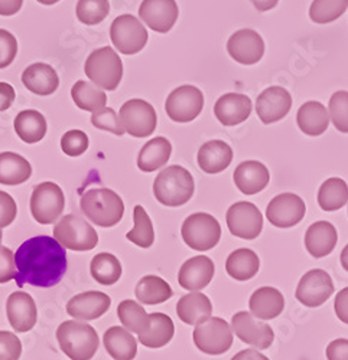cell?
<instances>
[{"instance_id": "obj_1", "label": "cell", "mask_w": 348, "mask_h": 360, "mask_svg": "<svg viewBox=\"0 0 348 360\" xmlns=\"http://www.w3.org/2000/svg\"><path fill=\"white\" fill-rule=\"evenodd\" d=\"M16 284L49 288L60 284L67 273V252L55 238L39 235L29 238L15 254Z\"/></svg>"}, {"instance_id": "obj_2", "label": "cell", "mask_w": 348, "mask_h": 360, "mask_svg": "<svg viewBox=\"0 0 348 360\" xmlns=\"http://www.w3.org/2000/svg\"><path fill=\"white\" fill-rule=\"evenodd\" d=\"M56 340L71 360H92L100 346L96 328L77 320L61 323L56 328Z\"/></svg>"}, {"instance_id": "obj_3", "label": "cell", "mask_w": 348, "mask_h": 360, "mask_svg": "<svg viewBox=\"0 0 348 360\" xmlns=\"http://www.w3.org/2000/svg\"><path fill=\"white\" fill-rule=\"evenodd\" d=\"M195 191L192 174L182 166L163 169L154 182V195L159 203L169 207H178L191 200Z\"/></svg>"}, {"instance_id": "obj_4", "label": "cell", "mask_w": 348, "mask_h": 360, "mask_svg": "<svg viewBox=\"0 0 348 360\" xmlns=\"http://www.w3.org/2000/svg\"><path fill=\"white\" fill-rule=\"evenodd\" d=\"M82 214L94 225L111 228L118 225L125 214L122 198L111 189L99 188L87 191L80 200Z\"/></svg>"}, {"instance_id": "obj_5", "label": "cell", "mask_w": 348, "mask_h": 360, "mask_svg": "<svg viewBox=\"0 0 348 360\" xmlns=\"http://www.w3.org/2000/svg\"><path fill=\"white\" fill-rule=\"evenodd\" d=\"M84 71L94 85L106 91H114L123 77V63L111 46H103L89 55Z\"/></svg>"}, {"instance_id": "obj_6", "label": "cell", "mask_w": 348, "mask_h": 360, "mask_svg": "<svg viewBox=\"0 0 348 360\" xmlns=\"http://www.w3.org/2000/svg\"><path fill=\"white\" fill-rule=\"evenodd\" d=\"M54 238L67 250L85 252L92 251L99 244L96 229L78 215H66L54 226Z\"/></svg>"}, {"instance_id": "obj_7", "label": "cell", "mask_w": 348, "mask_h": 360, "mask_svg": "<svg viewBox=\"0 0 348 360\" xmlns=\"http://www.w3.org/2000/svg\"><path fill=\"white\" fill-rule=\"evenodd\" d=\"M184 243L195 251H209L218 245L221 239V225L210 214L198 212L189 215L181 228Z\"/></svg>"}, {"instance_id": "obj_8", "label": "cell", "mask_w": 348, "mask_h": 360, "mask_svg": "<svg viewBox=\"0 0 348 360\" xmlns=\"http://www.w3.org/2000/svg\"><path fill=\"white\" fill-rule=\"evenodd\" d=\"M192 338L198 350L211 356L228 352L235 340L233 328L220 317H210L207 321L195 326Z\"/></svg>"}, {"instance_id": "obj_9", "label": "cell", "mask_w": 348, "mask_h": 360, "mask_svg": "<svg viewBox=\"0 0 348 360\" xmlns=\"http://www.w3.org/2000/svg\"><path fill=\"white\" fill-rule=\"evenodd\" d=\"M148 31L133 15L116 18L110 27V39L120 53L135 55L148 44Z\"/></svg>"}, {"instance_id": "obj_10", "label": "cell", "mask_w": 348, "mask_h": 360, "mask_svg": "<svg viewBox=\"0 0 348 360\" xmlns=\"http://www.w3.org/2000/svg\"><path fill=\"white\" fill-rule=\"evenodd\" d=\"M66 207L63 189L54 182H44L35 186L31 196V212L41 225H51L60 219Z\"/></svg>"}, {"instance_id": "obj_11", "label": "cell", "mask_w": 348, "mask_h": 360, "mask_svg": "<svg viewBox=\"0 0 348 360\" xmlns=\"http://www.w3.org/2000/svg\"><path fill=\"white\" fill-rule=\"evenodd\" d=\"M204 108V96L194 85H182L173 89L165 103L168 117L175 123H189Z\"/></svg>"}, {"instance_id": "obj_12", "label": "cell", "mask_w": 348, "mask_h": 360, "mask_svg": "<svg viewBox=\"0 0 348 360\" xmlns=\"http://www.w3.org/2000/svg\"><path fill=\"white\" fill-rule=\"evenodd\" d=\"M119 118L126 133L137 139L149 137L158 124L156 111L152 104L139 98L126 101L120 108Z\"/></svg>"}, {"instance_id": "obj_13", "label": "cell", "mask_w": 348, "mask_h": 360, "mask_svg": "<svg viewBox=\"0 0 348 360\" xmlns=\"http://www.w3.org/2000/svg\"><path fill=\"white\" fill-rule=\"evenodd\" d=\"M230 232L242 239H256L263 229V217L251 202H237L231 205L225 215Z\"/></svg>"}, {"instance_id": "obj_14", "label": "cell", "mask_w": 348, "mask_h": 360, "mask_svg": "<svg viewBox=\"0 0 348 360\" xmlns=\"http://www.w3.org/2000/svg\"><path fill=\"white\" fill-rule=\"evenodd\" d=\"M231 328L243 343L259 350L269 349L275 340L273 328L249 311L236 313L231 320Z\"/></svg>"}, {"instance_id": "obj_15", "label": "cell", "mask_w": 348, "mask_h": 360, "mask_svg": "<svg viewBox=\"0 0 348 360\" xmlns=\"http://www.w3.org/2000/svg\"><path fill=\"white\" fill-rule=\"evenodd\" d=\"M334 292L331 276L324 269H311L299 280L295 297L306 307H320Z\"/></svg>"}, {"instance_id": "obj_16", "label": "cell", "mask_w": 348, "mask_h": 360, "mask_svg": "<svg viewBox=\"0 0 348 360\" xmlns=\"http://www.w3.org/2000/svg\"><path fill=\"white\" fill-rule=\"evenodd\" d=\"M306 206L302 198L295 193H280L275 196L266 209L268 221L276 228H292L302 222Z\"/></svg>"}, {"instance_id": "obj_17", "label": "cell", "mask_w": 348, "mask_h": 360, "mask_svg": "<svg viewBox=\"0 0 348 360\" xmlns=\"http://www.w3.org/2000/svg\"><path fill=\"white\" fill-rule=\"evenodd\" d=\"M228 55L242 65H254L265 55V41L253 29H240L227 42Z\"/></svg>"}, {"instance_id": "obj_18", "label": "cell", "mask_w": 348, "mask_h": 360, "mask_svg": "<svg viewBox=\"0 0 348 360\" xmlns=\"http://www.w3.org/2000/svg\"><path fill=\"white\" fill-rule=\"evenodd\" d=\"M175 0H143L139 8L140 20L158 34H166L178 20Z\"/></svg>"}, {"instance_id": "obj_19", "label": "cell", "mask_w": 348, "mask_h": 360, "mask_svg": "<svg viewBox=\"0 0 348 360\" xmlns=\"http://www.w3.org/2000/svg\"><path fill=\"white\" fill-rule=\"evenodd\" d=\"M292 108V96L283 86H269L256 100V112L263 124H273Z\"/></svg>"}, {"instance_id": "obj_20", "label": "cell", "mask_w": 348, "mask_h": 360, "mask_svg": "<svg viewBox=\"0 0 348 360\" xmlns=\"http://www.w3.org/2000/svg\"><path fill=\"white\" fill-rule=\"evenodd\" d=\"M8 320L16 333H27L38 321V309L31 294L15 291L6 302Z\"/></svg>"}, {"instance_id": "obj_21", "label": "cell", "mask_w": 348, "mask_h": 360, "mask_svg": "<svg viewBox=\"0 0 348 360\" xmlns=\"http://www.w3.org/2000/svg\"><path fill=\"white\" fill-rule=\"evenodd\" d=\"M111 306V298L101 291H85L74 295L67 303V313L81 321H92L104 316Z\"/></svg>"}, {"instance_id": "obj_22", "label": "cell", "mask_w": 348, "mask_h": 360, "mask_svg": "<svg viewBox=\"0 0 348 360\" xmlns=\"http://www.w3.org/2000/svg\"><path fill=\"white\" fill-rule=\"evenodd\" d=\"M214 273L216 265L210 257H192L187 259L180 268L178 283L184 290L201 291L211 283Z\"/></svg>"}, {"instance_id": "obj_23", "label": "cell", "mask_w": 348, "mask_h": 360, "mask_svg": "<svg viewBox=\"0 0 348 360\" xmlns=\"http://www.w3.org/2000/svg\"><path fill=\"white\" fill-rule=\"evenodd\" d=\"M251 110V100L247 96L239 93H228L221 96L214 105V114L217 120L225 127L244 123L250 117Z\"/></svg>"}, {"instance_id": "obj_24", "label": "cell", "mask_w": 348, "mask_h": 360, "mask_svg": "<svg viewBox=\"0 0 348 360\" xmlns=\"http://www.w3.org/2000/svg\"><path fill=\"white\" fill-rule=\"evenodd\" d=\"M236 188L247 195H256L259 192H262L268 188L269 180H271V173L268 167L257 160H247L240 163L233 174Z\"/></svg>"}, {"instance_id": "obj_25", "label": "cell", "mask_w": 348, "mask_h": 360, "mask_svg": "<svg viewBox=\"0 0 348 360\" xmlns=\"http://www.w3.org/2000/svg\"><path fill=\"white\" fill-rule=\"evenodd\" d=\"M233 158V148L225 141L211 140L199 147L197 160L202 172L209 174H217L224 172L231 165Z\"/></svg>"}, {"instance_id": "obj_26", "label": "cell", "mask_w": 348, "mask_h": 360, "mask_svg": "<svg viewBox=\"0 0 348 360\" xmlns=\"http://www.w3.org/2000/svg\"><path fill=\"white\" fill-rule=\"evenodd\" d=\"M338 241V233L333 224L327 221L313 222L305 233V247L313 258L330 255Z\"/></svg>"}, {"instance_id": "obj_27", "label": "cell", "mask_w": 348, "mask_h": 360, "mask_svg": "<svg viewBox=\"0 0 348 360\" xmlns=\"http://www.w3.org/2000/svg\"><path fill=\"white\" fill-rule=\"evenodd\" d=\"M22 82L31 93L46 97L54 94L60 86V77L51 65L37 63L23 71Z\"/></svg>"}, {"instance_id": "obj_28", "label": "cell", "mask_w": 348, "mask_h": 360, "mask_svg": "<svg viewBox=\"0 0 348 360\" xmlns=\"http://www.w3.org/2000/svg\"><path fill=\"white\" fill-rule=\"evenodd\" d=\"M177 314L182 323L188 326H198L211 317L213 304L206 294L191 291L180 298L177 304Z\"/></svg>"}, {"instance_id": "obj_29", "label": "cell", "mask_w": 348, "mask_h": 360, "mask_svg": "<svg viewBox=\"0 0 348 360\" xmlns=\"http://www.w3.org/2000/svg\"><path fill=\"white\" fill-rule=\"evenodd\" d=\"M250 313L260 320H272L282 314L285 309L283 294L273 287H262L256 290L249 302Z\"/></svg>"}, {"instance_id": "obj_30", "label": "cell", "mask_w": 348, "mask_h": 360, "mask_svg": "<svg viewBox=\"0 0 348 360\" xmlns=\"http://www.w3.org/2000/svg\"><path fill=\"white\" fill-rule=\"evenodd\" d=\"M297 123L304 134L311 137L321 136L330 126L328 110L320 101H308L298 110Z\"/></svg>"}, {"instance_id": "obj_31", "label": "cell", "mask_w": 348, "mask_h": 360, "mask_svg": "<svg viewBox=\"0 0 348 360\" xmlns=\"http://www.w3.org/2000/svg\"><path fill=\"white\" fill-rule=\"evenodd\" d=\"M106 352L114 360H133L137 354V340L128 328L113 326L103 336Z\"/></svg>"}, {"instance_id": "obj_32", "label": "cell", "mask_w": 348, "mask_h": 360, "mask_svg": "<svg viewBox=\"0 0 348 360\" xmlns=\"http://www.w3.org/2000/svg\"><path fill=\"white\" fill-rule=\"evenodd\" d=\"M170 153V141L165 137H155L142 147L137 156V167L144 173L155 172L168 163Z\"/></svg>"}, {"instance_id": "obj_33", "label": "cell", "mask_w": 348, "mask_h": 360, "mask_svg": "<svg viewBox=\"0 0 348 360\" xmlns=\"http://www.w3.org/2000/svg\"><path fill=\"white\" fill-rule=\"evenodd\" d=\"M32 176V166L20 155L5 152L0 153V184L18 186Z\"/></svg>"}, {"instance_id": "obj_34", "label": "cell", "mask_w": 348, "mask_h": 360, "mask_svg": "<svg viewBox=\"0 0 348 360\" xmlns=\"http://www.w3.org/2000/svg\"><path fill=\"white\" fill-rule=\"evenodd\" d=\"M260 268L257 254L249 248H240L231 252L225 261L227 274L237 281L251 280Z\"/></svg>"}, {"instance_id": "obj_35", "label": "cell", "mask_w": 348, "mask_h": 360, "mask_svg": "<svg viewBox=\"0 0 348 360\" xmlns=\"http://www.w3.org/2000/svg\"><path fill=\"white\" fill-rule=\"evenodd\" d=\"M46 120L37 110L20 111L15 118V131L19 139L27 144L41 141L46 134Z\"/></svg>"}, {"instance_id": "obj_36", "label": "cell", "mask_w": 348, "mask_h": 360, "mask_svg": "<svg viewBox=\"0 0 348 360\" xmlns=\"http://www.w3.org/2000/svg\"><path fill=\"white\" fill-rule=\"evenodd\" d=\"M135 294L140 304L156 306L168 302L173 295V291L163 278L158 276H144L139 280Z\"/></svg>"}, {"instance_id": "obj_37", "label": "cell", "mask_w": 348, "mask_h": 360, "mask_svg": "<svg viewBox=\"0 0 348 360\" xmlns=\"http://www.w3.org/2000/svg\"><path fill=\"white\" fill-rule=\"evenodd\" d=\"M173 336H175V324L172 319L163 313H152L149 332L140 336L139 342L144 347L161 349L166 346Z\"/></svg>"}, {"instance_id": "obj_38", "label": "cell", "mask_w": 348, "mask_h": 360, "mask_svg": "<svg viewBox=\"0 0 348 360\" xmlns=\"http://www.w3.org/2000/svg\"><path fill=\"white\" fill-rule=\"evenodd\" d=\"M118 317L125 328L139 338L149 332L151 314L133 300H123L118 307Z\"/></svg>"}, {"instance_id": "obj_39", "label": "cell", "mask_w": 348, "mask_h": 360, "mask_svg": "<svg viewBox=\"0 0 348 360\" xmlns=\"http://www.w3.org/2000/svg\"><path fill=\"white\" fill-rule=\"evenodd\" d=\"M75 105L84 111L96 112L107 105V96L101 88L89 81H77L71 89Z\"/></svg>"}, {"instance_id": "obj_40", "label": "cell", "mask_w": 348, "mask_h": 360, "mask_svg": "<svg viewBox=\"0 0 348 360\" xmlns=\"http://www.w3.org/2000/svg\"><path fill=\"white\" fill-rule=\"evenodd\" d=\"M318 203L325 212H334L348 203V185L340 177H330L318 191Z\"/></svg>"}, {"instance_id": "obj_41", "label": "cell", "mask_w": 348, "mask_h": 360, "mask_svg": "<svg viewBox=\"0 0 348 360\" xmlns=\"http://www.w3.org/2000/svg\"><path fill=\"white\" fill-rule=\"evenodd\" d=\"M122 264L110 252L97 254L90 264L92 277L101 285H113L122 277Z\"/></svg>"}, {"instance_id": "obj_42", "label": "cell", "mask_w": 348, "mask_h": 360, "mask_svg": "<svg viewBox=\"0 0 348 360\" xmlns=\"http://www.w3.org/2000/svg\"><path fill=\"white\" fill-rule=\"evenodd\" d=\"M133 222L135 226L132 231L126 233V238L130 243L137 245L139 248H151L155 243V231L152 221L144 211V207L140 205H136L133 209Z\"/></svg>"}, {"instance_id": "obj_43", "label": "cell", "mask_w": 348, "mask_h": 360, "mask_svg": "<svg viewBox=\"0 0 348 360\" xmlns=\"http://www.w3.org/2000/svg\"><path fill=\"white\" fill-rule=\"evenodd\" d=\"M348 8V0H313L309 8L312 22L325 25L340 19Z\"/></svg>"}, {"instance_id": "obj_44", "label": "cell", "mask_w": 348, "mask_h": 360, "mask_svg": "<svg viewBox=\"0 0 348 360\" xmlns=\"http://www.w3.org/2000/svg\"><path fill=\"white\" fill-rule=\"evenodd\" d=\"M110 12L108 0H78L77 18L87 26H94L101 23Z\"/></svg>"}, {"instance_id": "obj_45", "label": "cell", "mask_w": 348, "mask_h": 360, "mask_svg": "<svg viewBox=\"0 0 348 360\" xmlns=\"http://www.w3.org/2000/svg\"><path fill=\"white\" fill-rule=\"evenodd\" d=\"M330 120L341 133H348V91H337L330 98Z\"/></svg>"}, {"instance_id": "obj_46", "label": "cell", "mask_w": 348, "mask_h": 360, "mask_svg": "<svg viewBox=\"0 0 348 360\" xmlns=\"http://www.w3.org/2000/svg\"><path fill=\"white\" fill-rule=\"evenodd\" d=\"M92 124L99 130L110 131L114 136H119V137H122L126 133V130L122 126L119 115L116 114V111L113 108H108V107H104V108L93 112Z\"/></svg>"}, {"instance_id": "obj_47", "label": "cell", "mask_w": 348, "mask_h": 360, "mask_svg": "<svg viewBox=\"0 0 348 360\" xmlns=\"http://www.w3.org/2000/svg\"><path fill=\"white\" fill-rule=\"evenodd\" d=\"M61 148L67 156H81L89 148V136L81 130H70L61 139Z\"/></svg>"}, {"instance_id": "obj_48", "label": "cell", "mask_w": 348, "mask_h": 360, "mask_svg": "<svg viewBox=\"0 0 348 360\" xmlns=\"http://www.w3.org/2000/svg\"><path fill=\"white\" fill-rule=\"evenodd\" d=\"M22 354V342L6 330H0V360H19Z\"/></svg>"}, {"instance_id": "obj_49", "label": "cell", "mask_w": 348, "mask_h": 360, "mask_svg": "<svg viewBox=\"0 0 348 360\" xmlns=\"http://www.w3.org/2000/svg\"><path fill=\"white\" fill-rule=\"evenodd\" d=\"M16 53V38L9 31H6V29H0V70L8 68L15 61Z\"/></svg>"}, {"instance_id": "obj_50", "label": "cell", "mask_w": 348, "mask_h": 360, "mask_svg": "<svg viewBox=\"0 0 348 360\" xmlns=\"http://www.w3.org/2000/svg\"><path fill=\"white\" fill-rule=\"evenodd\" d=\"M16 277L15 254L6 248L0 247V284H6Z\"/></svg>"}, {"instance_id": "obj_51", "label": "cell", "mask_w": 348, "mask_h": 360, "mask_svg": "<svg viewBox=\"0 0 348 360\" xmlns=\"http://www.w3.org/2000/svg\"><path fill=\"white\" fill-rule=\"evenodd\" d=\"M18 215V206L15 199L4 192L0 191V229H4L9 226Z\"/></svg>"}, {"instance_id": "obj_52", "label": "cell", "mask_w": 348, "mask_h": 360, "mask_svg": "<svg viewBox=\"0 0 348 360\" xmlns=\"http://www.w3.org/2000/svg\"><path fill=\"white\" fill-rule=\"evenodd\" d=\"M328 360H348V340L337 339L333 340L327 347Z\"/></svg>"}, {"instance_id": "obj_53", "label": "cell", "mask_w": 348, "mask_h": 360, "mask_svg": "<svg viewBox=\"0 0 348 360\" xmlns=\"http://www.w3.org/2000/svg\"><path fill=\"white\" fill-rule=\"evenodd\" d=\"M334 310L337 317L348 324V287L342 288L337 297H335V303H334Z\"/></svg>"}, {"instance_id": "obj_54", "label": "cell", "mask_w": 348, "mask_h": 360, "mask_svg": "<svg viewBox=\"0 0 348 360\" xmlns=\"http://www.w3.org/2000/svg\"><path fill=\"white\" fill-rule=\"evenodd\" d=\"M16 97L15 89L8 82H0V111H6L11 108Z\"/></svg>"}, {"instance_id": "obj_55", "label": "cell", "mask_w": 348, "mask_h": 360, "mask_svg": "<svg viewBox=\"0 0 348 360\" xmlns=\"http://www.w3.org/2000/svg\"><path fill=\"white\" fill-rule=\"evenodd\" d=\"M23 0H0V16H13L22 8Z\"/></svg>"}, {"instance_id": "obj_56", "label": "cell", "mask_w": 348, "mask_h": 360, "mask_svg": "<svg viewBox=\"0 0 348 360\" xmlns=\"http://www.w3.org/2000/svg\"><path fill=\"white\" fill-rule=\"evenodd\" d=\"M231 360H269V359L256 349H246L239 352L236 356H233Z\"/></svg>"}, {"instance_id": "obj_57", "label": "cell", "mask_w": 348, "mask_h": 360, "mask_svg": "<svg viewBox=\"0 0 348 360\" xmlns=\"http://www.w3.org/2000/svg\"><path fill=\"white\" fill-rule=\"evenodd\" d=\"M250 2L259 12H268V11H272L273 8H276L279 0H250Z\"/></svg>"}, {"instance_id": "obj_58", "label": "cell", "mask_w": 348, "mask_h": 360, "mask_svg": "<svg viewBox=\"0 0 348 360\" xmlns=\"http://www.w3.org/2000/svg\"><path fill=\"white\" fill-rule=\"evenodd\" d=\"M340 259H341V265H342V268L345 269V271H348V244L344 247V250H342V252H341Z\"/></svg>"}, {"instance_id": "obj_59", "label": "cell", "mask_w": 348, "mask_h": 360, "mask_svg": "<svg viewBox=\"0 0 348 360\" xmlns=\"http://www.w3.org/2000/svg\"><path fill=\"white\" fill-rule=\"evenodd\" d=\"M38 4H42V5H46V6H51V5H55L60 2V0H37Z\"/></svg>"}, {"instance_id": "obj_60", "label": "cell", "mask_w": 348, "mask_h": 360, "mask_svg": "<svg viewBox=\"0 0 348 360\" xmlns=\"http://www.w3.org/2000/svg\"><path fill=\"white\" fill-rule=\"evenodd\" d=\"M2 238H4V233H2V229H0V244H2ZM2 247V245H0Z\"/></svg>"}]
</instances>
